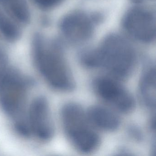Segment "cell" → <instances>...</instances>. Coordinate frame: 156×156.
<instances>
[{
    "label": "cell",
    "instance_id": "1",
    "mask_svg": "<svg viewBox=\"0 0 156 156\" xmlns=\"http://www.w3.org/2000/svg\"><path fill=\"white\" fill-rule=\"evenodd\" d=\"M83 66L100 69L118 80L126 79L134 71L136 54L130 42L121 34L105 36L94 48L84 51L79 56Z\"/></svg>",
    "mask_w": 156,
    "mask_h": 156
},
{
    "label": "cell",
    "instance_id": "2",
    "mask_svg": "<svg viewBox=\"0 0 156 156\" xmlns=\"http://www.w3.org/2000/svg\"><path fill=\"white\" fill-rule=\"evenodd\" d=\"M31 53L35 68L49 86L60 92L74 89V78L59 42L37 33L32 41Z\"/></svg>",
    "mask_w": 156,
    "mask_h": 156
},
{
    "label": "cell",
    "instance_id": "3",
    "mask_svg": "<svg viewBox=\"0 0 156 156\" xmlns=\"http://www.w3.org/2000/svg\"><path fill=\"white\" fill-rule=\"evenodd\" d=\"M61 119L66 136L76 150L90 153L98 149L100 136L81 106L75 103L65 104L61 109Z\"/></svg>",
    "mask_w": 156,
    "mask_h": 156
},
{
    "label": "cell",
    "instance_id": "4",
    "mask_svg": "<svg viewBox=\"0 0 156 156\" xmlns=\"http://www.w3.org/2000/svg\"><path fill=\"white\" fill-rule=\"evenodd\" d=\"M31 80L13 69L0 88V106L12 119L17 132L25 131L26 101Z\"/></svg>",
    "mask_w": 156,
    "mask_h": 156
},
{
    "label": "cell",
    "instance_id": "5",
    "mask_svg": "<svg viewBox=\"0 0 156 156\" xmlns=\"http://www.w3.org/2000/svg\"><path fill=\"white\" fill-rule=\"evenodd\" d=\"M103 20V16L100 13L76 10L62 18L59 23V30L67 41L74 44H82L91 40L96 27Z\"/></svg>",
    "mask_w": 156,
    "mask_h": 156
},
{
    "label": "cell",
    "instance_id": "6",
    "mask_svg": "<svg viewBox=\"0 0 156 156\" xmlns=\"http://www.w3.org/2000/svg\"><path fill=\"white\" fill-rule=\"evenodd\" d=\"M121 24L126 33L136 41L145 44L155 41L156 12L152 9L142 6L132 7L124 14Z\"/></svg>",
    "mask_w": 156,
    "mask_h": 156
},
{
    "label": "cell",
    "instance_id": "7",
    "mask_svg": "<svg viewBox=\"0 0 156 156\" xmlns=\"http://www.w3.org/2000/svg\"><path fill=\"white\" fill-rule=\"evenodd\" d=\"M26 122L30 136L46 142L51 140L55 134V126L50 104L46 98L37 97L27 108Z\"/></svg>",
    "mask_w": 156,
    "mask_h": 156
},
{
    "label": "cell",
    "instance_id": "8",
    "mask_svg": "<svg viewBox=\"0 0 156 156\" xmlns=\"http://www.w3.org/2000/svg\"><path fill=\"white\" fill-rule=\"evenodd\" d=\"M96 94L115 110L129 113L135 108V101L132 95L119 80L111 76H100L93 82Z\"/></svg>",
    "mask_w": 156,
    "mask_h": 156
},
{
    "label": "cell",
    "instance_id": "9",
    "mask_svg": "<svg viewBox=\"0 0 156 156\" xmlns=\"http://www.w3.org/2000/svg\"><path fill=\"white\" fill-rule=\"evenodd\" d=\"M86 112L89 120L96 129L113 132L120 126V119L117 114L107 107L93 105Z\"/></svg>",
    "mask_w": 156,
    "mask_h": 156
},
{
    "label": "cell",
    "instance_id": "10",
    "mask_svg": "<svg viewBox=\"0 0 156 156\" xmlns=\"http://www.w3.org/2000/svg\"><path fill=\"white\" fill-rule=\"evenodd\" d=\"M139 92L142 104L150 111L156 108V69L152 63L145 66L139 84Z\"/></svg>",
    "mask_w": 156,
    "mask_h": 156
},
{
    "label": "cell",
    "instance_id": "11",
    "mask_svg": "<svg viewBox=\"0 0 156 156\" xmlns=\"http://www.w3.org/2000/svg\"><path fill=\"white\" fill-rule=\"evenodd\" d=\"M0 8L20 25H26L30 21V11L26 0H0Z\"/></svg>",
    "mask_w": 156,
    "mask_h": 156
},
{
    "label": "cell",
    "instance_id": "12",
    "mask_svg": "<svg viewBox=\"0 0 156 156\" xmlns=\"http://www.w3.org/2000/svg\"><path fill=\"white\" fill-rule=\"evenodd\" d=\"M20 24L0 8V37L6 41L14 43L22 35Z\"/></svg>",
    "mask_w": 156,
    "mask_h": 156
},
{
    "label": "cell",
    "instance_id": "13",
    "mask_svg": "<svg viewBox=\"0 0 156 156\" xmlns=\"http://www.w3.org/2000/svg\"><path fill=\"white\" fill-rule=\"evenodd\" d=\"M65 0H32L38 8L43 10H50L62 4Z\"/></svg>",
    "mask_w": 156,
    "mask_h": 156
}]
</instances>
